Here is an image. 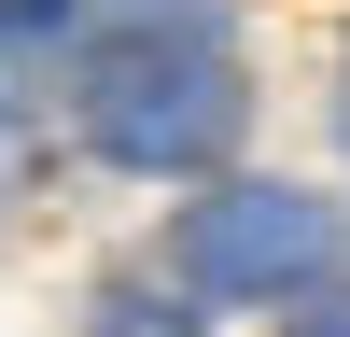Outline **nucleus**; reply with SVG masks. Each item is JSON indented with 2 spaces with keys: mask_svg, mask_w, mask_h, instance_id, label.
<instances>
[{
  "mask_svg": "<svg viewBox=\"0 0 350 337\" xmlns=\"http://www.w3.org/2000/svg\"><path fill=\"white\" fill-rule=\"evenodd\" d=\"M252 127V84H239V42H224L211 0H126L84 56V140L112 168H211L224 140Z\"/></svg>",
  "mask_w": 350,
  "mask_h": 337,
  "instance_id": "f257e3e1",
  "label": "nucleus"
},
{
  "mask_svg": "<svg viewBox=\"0 0 350 337\" xmlns=\"http://www.w3.org/2000/svg\"><path fill=\"white\" fill-rule=\"evenodd\" d=\"M168 267L196 295H308L336 267V197H308V183H224V197L183 211Z\"/></svg>",
  "mask_w": 350,
  "mask_h": 337,
  "instance_id": "f03ea898",
  "label": "nucleus"
},
{
  "mask_svg": "<svg viewBox=\"0 0 350 337\" xmlns=\"http://www.w3.org/2000/svg\"><path fill=\"white\" fill-rule=\"evenodd\" d=\"M56 28H70V0H0V71H14V56H42Z\"/></svg>",
  "mask_w": 350,
  "mask_h": 337,
  "instance_id": "7ed1b4c3",
  "label": "nucleus"
},
{
  "mask_svg": "<svg viewBox=\"0 0 350 337\" xmlns=\"http://www.w3.org/2000/svg\"><path fill=\"white\" fill-rule=\"evenodd\" d=\"M98 337H183V323H168V309H140V295H112V323Z\"/></svg>",
  "mask_w": 350,
  "mask_h": 337,
  "instance_id": "20e7f679",
  "label": "nucleus"
},
{
  "mask_svg": "<svg viewBox=\"0 0 350 337\" xmlns=\"http://www.w3.org/2000/svg\"><path fill=\"white\" fill-rule=\"evenodd\" d=\"M280 337H350V295H308V309H295Z\"/></svg>",
  "mask_w": 350,
  "mask_h": 337,
  "instance_id": "39448f33",
  "label": "nucleus"
},
{
  "mask_svg": "<svg viewBox=\"0 0 350 337\" xmlns=\"http://www.w3.org/2000/svg\"><path fill=\"white\" fill-rule=\"evenodd\" d=\"M336 127H350V99H336Z\"/></svg>",
  "mask_w": 350,
  "mask_h": 337,
  "instance_id": "423d86ee",
  "label": "nucleus"
}]
</instances>
